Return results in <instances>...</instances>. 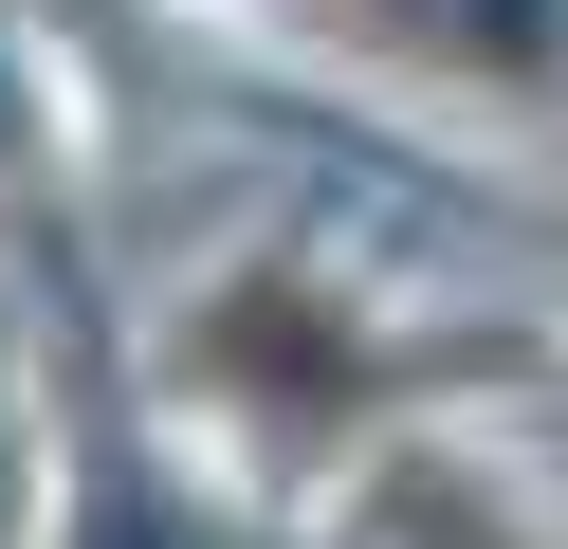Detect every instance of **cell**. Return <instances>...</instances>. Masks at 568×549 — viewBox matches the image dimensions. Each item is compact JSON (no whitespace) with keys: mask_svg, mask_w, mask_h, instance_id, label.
I'll use <instances>...</instances> for the list:
<instances>
[{"mask_svg":"<svg viewBox=\"0 0 568 549\" xmlns=\"http://www.w3.org/2000/svg\"><path fill=\"white\" fill-rule=\"evenodd\" d=\"M0 495H19V512H38V531H55V421H38V403L0 421Z\"/></svg>","mask_w":568,"mask_h":549,"instance_id":"cell-1","label":"cell"}]
</instances>
